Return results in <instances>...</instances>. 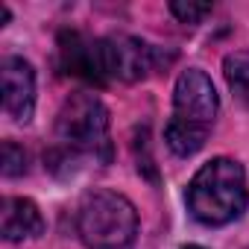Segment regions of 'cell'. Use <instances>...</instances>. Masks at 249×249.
Segmentation results:
<instances>
[{
  "label": "cell",
  "mask_w": 249,
  "mask_h": 249,
  "mask_svg": "<svg viewBox=\"0 0 249 249\" xmlns=\"http://www.w3.org/2000/svg\"><path fill=\"white\" fill-rule=\"evenodd\" d=\"M94 159L106 164L111 159L108 141V111L100 97L88 91L71 94L56 114V144L44 156L53 173H71L79 161Z\"/></svg>",
  "instance_id": "6da1fadb"
},
{
  "label": "cell",
  "mask_w": 249,
  "mask_h": 249,
  "mask_svg": "<svg viewBox=\"0 0 249 249\" xmlns=\"http://www.w3.org/2000/svg\"><path fill=\"white\" fill-rule=\"evenodd\" d=\"M217 111H220V97L208 73L199 68L182 71L173 88V117L164 129L167 147L182 159L199 153L208 141V132L214 129Z\"/></svg>",
  "instance_id": "7a4b0ae2"
},
{
  "label": "cell",
  "mask_w": 249,
  "mask_h": 249,
  "mask_svg": "<svg viewBox=\"0 0 249 249\" xmlns=\"http://www.w3.org/2000/svg\"><path fill=\"white\" fill-rule=\"evenodd\" d=\"M246 173L234 159H211L188 185V211L202 226H226L246 211Z\"/></svg>",
  "instance_id": "3957f363"
},
{
  "label": "cell",
  "mask_w": 249,
  "mask_h": 249,
  "mask_svg": "<svg viewBox=\"0 0 249 249\" xmlns=\"http://www.w3.org/2000/svg\"><path fill=\"white\" fill-rule=\"evenodd\" d=\"M76 234L88 249H129L138 234L135 205L117 191H88L76 211Z\"/></svg>",
  "instance_id": "277c9868"
},
{
  "label": "cell",
  "mask_w": 249,
  "mask_h": 249,
  "mask_svg": "<svg viewBox=\"0 0 249 249\" xmlns=\"http://www.w3.org/2000/svg\"><path fill=\"white\" fill-rule=\"evenodd\" d=\"M103 47V73L106 82H138L144 76H150L153 71H159L161 65L173 62V53H161L159 47L132 38V36H108L100 38Z\"/></svg>",
  "instance_id": "5b68a950"
},
{
  "label": "cell",
  "mask_w": 249,
  "mask_h": 249,
  "mask_svg": "<svg viewBox=\"0 0 249 249\" xmlns=\"http://www.w3.org/2000/svg\"><path fill=\"white\" fill-rule=\"evenodd\" d=\"M59 68L68 76H79L94 85H108L106 73H103L100 38H88L76 30H65L59 36Z\"/></svg>",
  "instance_id": "8992f818"
},
{
  "label": "cell",
  "mask_w": 249,
  "mask_h": 249,
  "mask_svg": "<svg viewBox=\"0 0 249 249\" xmlns=\"http://www.w3.org/2000/svg\"><path fill=\"white\" fill-rule=\"evenodd\" d=\"M3 79V108L12 120L27 123L36 108V71L27 59L9 56L0 71Z\"/></svg>",
  "instance_id": "52a82bcc"
},
{
  "label": "cell",
  "mask_w": 249,
  "mask_h": 249,
  "mask_svg": "<svg viewBox=\"0 0 249 249\" xmlns=\"http://www.w3.org/2000/svg\"><path fill=\"white\" fill-rule=\"evenodd\" d=\"M41 231H44V217L33 199H24V196L3 199V211H0V234H3V240L38 237Z\"/></svg>",
  "instance_id": "ba28073f"
},
{
  "label": "cell",
  "mask_w": 249,
  "mask_h": 249,
  "mask_svg": "<svg viewBox=\"0 0 249 249\" xmlns=\"http://www.w3.org/2000/svg\"><path fill=\"white\" fill-rule=\"evenodd\" d=\"M223 73L226 82L240 106L249 108V50H234L223 59Z\"/></svg>",
  "instance_id": "9c48e42d"
},
{
  "label": "cell",
  "mask_w": 249,
  "mask_h": 249,
  "mask_svg": "<svg viewBox=\"0 0 249 249\" xmlns=\"http://www.w3.org/2000/svg\"><path fill=\"white\" fill-rule=\"evenodd\" d=\"M27 173V153L15 141H3V176L15 179Z\"/></svg>",
  "instance_id": "30bf717a"
},
{
  "label": "cell",
  "mask_w": 249,
  "mask_h": 249,
  "mask_svg": "<svg viewBox=\"0 0 249 249\" xmlns=\"http://www.w3.org/2000/svg\"><path fill=\"white\" fill-rule=\"evenodd\" d=\"M170 12L182 21V24H199L205 15H211V3H179V0H173L170 3Z\"/></svg>",
  "instance_id": "8fae6325"
},
{
  "label": "cell",
  "mask_w": 249,
  "mask_h": 249,
  "mask_svg": "<svg viewBox=\"0 0 249 249\" xmlns=\"http://www.w3.org/2000/svg\"><path fill=\"white\" fill-rule=\"evenodd\" d=\"M182 249H205V246H196V243H191V246H182Z\"/></svg>",
  "instance_id": "7c38bea8"
}]
</instances>
